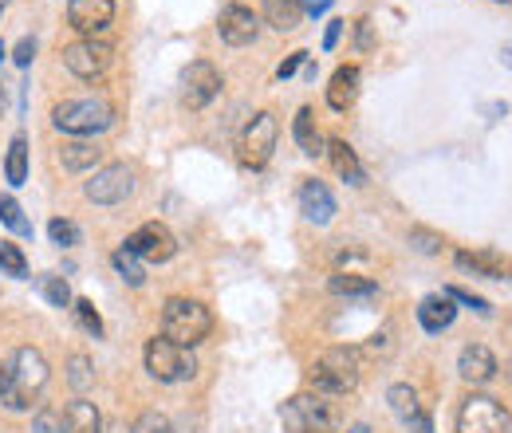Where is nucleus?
Wrapping results in <instances>:
<instances>
[{
	"label": "nucleus",
	"mask_w": 512,
	"mask_h": 433,
	"mask_svg": "<svg viewBox=\"0 0 512 433\" xmlns=\"http://www.w3.org/2000/svg\"><path fill=\"white\" fill-rule=\"evenodd\" d=\"M44 386H48V359L36 347H20L12 355V367H8V382H4V398L0 402L8 410L24 414V410L36 406V398H40Z\"/></svg>",
	"instance_id": "nucleus-1"
},
{
	"label": "nucleus",
	"mask_w": 512,
	"mask_h": 433,
	"mask_svg": "<svg viewBox=\"0 0 512 433\" xmlns=\"http://www.w3.org/2000/svg\"><path fill=\"white\" fill-rule=\"evenodd\" d=\"M99 158H103V150H99L95 142H83V138H75V142H64V146H60V166L71 170V174L99 166Z\"/></svg>",
	"instance_id": "nucleus-24"
},
{
	"label": "nucleus",
	"mask_w": 512,
	"mask_h": 433,
	"mask_svg": "<svg viewBox=\"0 0 512 433\" xmlns=\"http://www.w3.org/2000/svg\"><path fill=\"white\" fill-rule=\"evenodd\" d=\"M4 382H8V371L0 367V398H4Z\"/></svg>",
	"instance_id": "nucleus-45"
},
{
	"label": "nucleus",
	"mask_w": 512,
	"mask_h": 433,
	"mask_svg": "<svg viewBox=\"0 0 512 433\" xmlns=\"http://www.w3.org/2000/svg\"><path fill=\"white\" fill-rule=\"evenodd\" d=\"M130 433H174V422L166 414H158V410H146V414L134 418Z\"/></svg>",
	"instance_id": "nucleus-33"
},
{
	"label": "nucleus",
	"mask_w": 512,
	"mask_h": 433,
	"mask_svg": "<svg viewBox=\"0 0 512 433\" xmlns=\"http://www.w3.org/2000/svg\"><path fill=\"white\" fill-rule=\"evenodd\" d=\"M71 308H75V315H79V323H83V331H87V335L103 339V319H99V311H95L91 300H75Z\"/></svg>",
	"instance_id": "nucleus-34"
},
{
	"label": "nucleus",
	"mask_w": 512,
	"mask_h": 433,
	"mask_svg": "<svg viewBox=\"0 0 512 433\" xmlns=\"http://www.w3.org/2000/svg\"><path fill=\"white\" fill-rule=\"evenodd\" d=\"M446 296L457 300V304H465V308L481 311V315H493V304H489V300H481V296H473V292H465V288H449Z\"/></svg>",
	"instance_id": "nucleus-37"
},
{
	"label": "nucleus",
	"mask_w": 512,
	"mask_h": 433,
	"mask_svg": "<svg viewBox=\"0 0 512 433\" xmlns=\"http://www.w3.org/2000/svg\"><path fill=\"white\" fill-rule=\"evenodd\" d=\"M0 60H4V48H0Z\"/></svg>",
	"instance_id": "nucleus-47"
},
{
	"label": "nucleus",
	"mask_w": 512,
	"mask_h": 433,
	"mask_svg": "<svg viewBox=\"0 0 512 433\" xmlns=\"http://www.w3.org/2000/svg\"><path fill=\"white\" fill-rule=\"evenodd\" d=\"M64 67L71 75H79V79L91 83V79H99L111 67V44H103L95 36H83V40H75V44L64 48Z\"/></svg>",
	"instance_id": "nucleus-9"
},
{
	"label": "nucleus",
	"mask_w": 512,
	"mask_h": 433,
	"mask_svg": "<svg viewBox=\"0 0 512 433\" xmlns=\"http://www.w3.org/2000/svg\"><path fill=\"white\" fill-rule=\"evenodd\" d=\"M48 237H52V245H60V248L79 245V225H75V221H64V217H56V221L48 225Z\"/></svg>",
	"instance_id": "nucleus-35"
},
{
	"label": "nucleus",
	"mask_w": 512,
	"mask_h": 433,
	"mask_svg": "<svg viewBox=\"0 0 512 433\" xmlns=\"http://www.w3.org/2000/svg\"><path fill=\"white\" fill-rule=\"evenodd\" d=\"M0 268H4L8 276H28V260H24L20 245H12V241H0Z\"/></svg>",
	"instance_id": "nucleus-31"
},
{
	"label": "nucleus",
	"mask_w": 512,
	"mask_h": 433,
	"mask_svg": "<svg viewBox=\"0 0 512 433\" xmlns=\"http://www.w3.org/2000/svg\"><path fill=\"white\" fill-rule=\"evenodd\" d=\"M276 138H280V123H276V115L272 111H260L249 119L245 126V134H241V166H249V170H264L268 166V158H272V150H276Z\"/></svg>",
	"instance_id": "nucleus-8"
},
{
	"label": "nucleus",
	"mask_w": 512,
	"mask_h": 433,
	"mask_svg": "<svg viewBox=\"0 0 512 433\" xmlns=\"http://www.w3.org/2000/svg\"><path fill=\"white\" fill-rule=\"evenodd\" d=\"M36 284H40V292H44V300H48L52 308H71V304H75L64 276H40Z\"/></svg>",
	"instance_id": "nucleus-29"
},
{
	"label": "nucleus",
	"mask_w": 512,
	"mask_h": 433,
	"mask_svg": "<svg viewBox=\"0 0 512 433\" xmlns=\"http://www.w3.org/2000/svg\"><path fill=\"white\" fill-rule=\"evenodd\" d=\"M300 213L312 221V225H327L331 217H335V197H331V189L316 182V178H308L304 186H300Z\"/></svg>",
	"instance_id": "nucleus-17"
},
{
	"label": "nucleus",
	"mask_w": 512,
	"mask_h": 433,
	"mask_svg": "<svg viewBox=\"0 0 512 433\" xmlns=\"http://www.w3.org/2000/svg\"><path fill=\"white\" fill-rule=\"evenodd\" d=\"M217 95H221V71H217L213 63L193 60L190 67L182 71V103H186L190 111H201V107H209Z\"/></svg>",
	"instance_id": "nucleus-10"
},
{
	"label": "nucleus",
	"mask_w": 512,
	"mask_h": 433,
	"mask_svg": "<svg viewBox=\"0 0 512 433\" xmlns=\"http://www.w3.org/2000/svg\"><path fill=\"white\" fill-rule=\"evenodd\" d=\"M304 63H308V52H296V56H288V60L280 63V71H276V75H280V79H288V75H296Z\"/></svg>",
	"instance_id": "nucleus-38"
},
{
	"label": "nucleus",
	"mask_w": 512,
	"mask_h": 433,
	"mask_svg": "<svg viewBox=\"0 0 512 433\" xmlns=\"http://www.w3.org/2000/svg\"><path fill=\"white\" fill-rule=\"evenodd\" d=\"M127 248L138 256V260L166 264V260L178 252V241H174V233H170L162 221H146L142 229H134V233L127 237Z\"/></svg>",
	"instance_id": "nucleus-11"
},
{
	"label": "nucleus",
	"mask_w": 512,
	"mask_h": 433,
	"mask_svg": "<svg viewBox=\"0 0 512 433\" xmlns=\"http://www.w3.org/2000/svg\"><path fill=\"white\" fill-rule=\"evenodd\" d=\"M331 292L335 296H375L379 284L371 276H363V272H335L331 276Z\"/></svg>",
	"instance_id": "nucleus-27"
},
{
	"label": "nucleus",
	"mask_w": 512,
	"mask_h": 433,
	"mask_svg": "<svg viewBox=\"0 0 512 433\" xmlns=\"http://www.w3.org/2000/svg\"><path fill=\"white\" fill-rule=\"evenodd\" d=\"M457 264L477 272V276H489V280H512V260L509 256H497V252H457Z\"/></svg>",
	"instance_id": "nucleus-20"
},
{
	"label": "nucleus",
	"mask_w": 512,
	"mask_h": 433,
	"mask_svg": "<svg viewBox=\"0 0 512 433\" xmlns=\"http://www.w3.org/2000/svg\"><path fill=\"white\" fill-rule=\"evenodd\" d=\"M115 20V0H71L67 4V24L79 36H99Z\"/></svg>",
	"instance_id": "nucleus-14"
},
{
	"label": "nucleus",
	"mask_w": 512,
	"mask_h": 433,
	"mask_svg": "<svg viewBox=\"0 0 512 433\" xmlns=\"http://www.w3.org/2000/svg\"><path fill=\"white\" fill-rule=\"evenodd\" d=\"M386 402H390V414L402 422V426H410L418 414H422V402H418V390L410 386V382H394L390 390H386Z\"/></svg>",
	"instance_id": "nucleus-23"
},
{
	"label": "nucleus",
	"mask_w": 512,
	"mask_h": 433,
	"mask_svg": "<svg viewBox=\"0 0 512 433\" xmlns=\"http://www.w3.org/2000/svg\"><path fill=\"white\" fill-rule=\"evenodd\" d=\"M410 433H434V422H430V414H426V410L410 422Z\"/></svg>",
	"instance_id": "nucleus-41"
},
{
	"label": "nucleus",
	"mask_w": 512,
	"mask_h": 433,
	"mask_svg": "<svg viewBox=\"0 0 512 433\" xmlns=\"http://www.w3.org/2000/svg\"><path fill=\"white\" fill-rule=\"evenodd\" d=\"M52 126L75 138H87V134L115 126V107L107 99H67L52 107Z\"/></svg>",
	"instance_id": "nucleus-3"
},
{
	"label": "nucleus",
	"mask_w": 512,
	"mask_h": 433,
	"mask_svg": "<svg viewBox=\"0 0 512 433\" xmlns=\"http://www.w3.org/2000/svg\"><path fill=\"white\" fill-rule=\"evenodd\" d=\"M67 382H71L75 390H87V386L95 382V371H91V359H87V355H71V363H67Z\"/></svg>",
	"instance_id": "nucleus-32"
},
{
	"label": "nucleus",
	"mask_w": 512,
	"mask_h": 433,
	"mask_svg": "<svg viewBox=\"0 0 512 433\" xmlns=\"http://www.w3.org/2000/svg\"><path fill=\"white\" fill-rule=\"evenodd\" d=\"M457 433H512V418L497 398L469 394L457 410Z\"/></svg>",
	"instance_id": "nucleus-6"
},
{
	"label": "nucleus",
	"mask_w": 512,
	"mask_h": 433,
	"mask_svg": "<svg viewBox=\"0 0 512 433\" xmlns=\"http://www.w3.org/2000/svg\"><path fill=\"white\" fill-rule=\"evenodd\" d=\"M12 60L20 63V67H28V63L36 60V44H32V40H20V44H16V56H12Z\"/></svg>",
	"instance_id": "nucleus-39"
},
{
	"label": "nucleus",
	"mask_w": 512,
	"mask_h": 433,
	"mask_svg": "<svg viewBox=\"0 0 512 433\" xmlns=\"http://www.w3.org/2000/svg\"><path fill=\"white\" fill-rule=\"evenodd\" d=\"M335 394H296L292 402L280 406V422L292 433H327L339 422V406L331 402Z\"/></svg>",
	"instance_id": "nucleus-4"
},
{
	"label": "nucleus",
	"mask_w": 512,
	"mask_h": 433,
	"mask_svg": "<svg viewBox=\"0 0 512 433\" xmlns=\"http://www.w3.org/2000/svg\"><path fill=\"white\" fill-rule=\"evenodd\" d=\"M60 433H103L99 406L95 402H83V398L67 402L64 410H60Z\"/></svg>",
	"instance_id": "nucleus-18"
},
{
	"label": "nucleus",
	"mask_w": 512,
	"mask_h": 433,
	"mask_svg": "<svg viewBox=\"0 0 512 433\" xmlns=\"http://www.w3.org/2000/svg\"><path fill=\"white\" fill-rule=\"evenodd\" d=\"M410 245L418 248L422 256H438L442 252V237L430 233V229H410Z\"/></svg>",
	"instance_id": "nucleus-36"
},
{
	"label": "nucleus",
	"mask_w": 512,
	"mask_h": 433,
	"mask_svg": "<svg viewBox=\"0 0 512 433\" xmlns=\"http://www.w3.org/2000/svg\"><path fill=\"white\" fill-rule=\"evenodd\" d=\"M375 44V36H371V20H359V48L367 52Z\"/></svg>",
	"instance_id": "nucleus-42"
},
{
	"label": "nucleus",
	"mask_w": 512,
	"mask_h": 433,
	"mask_svg": "<svg viewBox=\"0 0 512 433\" xmlns=\"http://www.w3.org/2000/svg\"><path fill=\"white\" fill-rule=\"evenodd\" d=\"M146 371L154 374L158 382H186V378H193V355L186 351V347H178V343H170L166 335L158 339H150L146 343Z\"/></svg>",
	"instance_id": "nucleus-7"
},
{
	"label": "nucleus",
	"mask_w": 512,
	"mask_h": 433,
	"mask_svg": "<svg viewBox=\"0 0 512 433\" xmlns=\"http://www.w3.org/2000/svg\"><path fill=\"white\" fill-rule=\"evenodd\" d=\"M83 193L95 205H123L134 193V174H130L127 166H103V170L91 174V182L83 186Z\"/></svg>",
	"instance_id": "nucleus-12"
},
{
	"label": "nucleus",
	"mask_w": 512,
	"mask_h": 433,
	"mask_svg": "<svg viewBox=\"0 0 512 433\" xmlns=\"http://www.w3.org/2000/svg\"><path fill=\"white\" fill-rule=\"evenodd\" d=\"M453 319H457V308H453V300H449L446 292H434V296H426V300L418 304V323H422V331H430V335H442Z\"/></svg>",
	"instance_id": "nucleus-19"
},
{
	"label": "nucleus",
	"mask_w": 512,
	"mask_h": 433,
	"mask_svg": "<svg viewBox=\"0 0 512 433\" xmlns=\"http://www.w3.org/2000/svg\"><path fill=\"white\" fill-rule=\"evenodd\" d=\"M0 221H4L16 237H32V221L24 217V209H20L16 197H0Z\"/></svg>",
	"instance_id": "nucleus-28"
},
{
	"label": "nucleus",
	"mask_w": 512,
	"mask_h": 433,
	"mask_svg": "<svg viewBox=\"0 0 512 433\" xmlns=\"http://www.w3.org/2000/svg\"><path fill=\"white\" fill-rule=\"evenodd\" d=\"M217 32H221L225 44L245 48V44H253L256 36H260V16H256L253 8H245V4H225L221 16H217Z\"/></svg>",
	"instance_id": "nucleus-13"
},
{
	"label": "nucleus",
	"mask_w": 512,
	"mask_h": 433,
	"mask_svg": "<svg viewBox=\"0 0 512 433\" xmlns=\"http://www.w3.org/2000/svg\"><path fill=\"white\" fill-rule=\"evenodd\" d=\"M209 331H213V315H209L205 304H197V300L174 296V300L166 304V311H162V335H166L170 343L186 347V351H193L197 343H205Z\"/></svg>",
	"instance_id": "nucleus-2"
},
{
	"label": "nucleus",
	"mask_w": 512,
	"mask_h": 433,
	"mask_svg": "<svg viewBox=\"0 0 512 433\" xmlns=\"http://www.w3.org/2000/svg\"><path fill=\"white\" fill-rule=\"evenodd\" d=\"M0 107H4V91H0Z\"/></svg>",
	"instance_id": "nucleus-46"
},
{
	"label": "nucleus",
	"mask_w": 512,
	"mask_h": 433,
	"mask_svg": "<svg viewBox=\"0 0 512 433\" xmlns=\"http://www.w3.org/2000/svg\"><path fill=\"white\" fill-rule=\"evenodd\" d=\"M327 158H331V166H335V174H339L343 182L363 186V162H359V154H355L343 138H331V142H327Z\"/></svg>",
	"instance_id": "nucleus-21"
},
{
	"label": "nucleus",
	"mask_w": 512,
	"mask_h": 433,
	"mask_svg": "<svg viewBox=\"0 0 512 433\" xmlns=\"http://www.w3.org/2000/svg\"><path fill=\"white\" fill-rule=\"evenodd\" d=\"M111 260H115V268H119V276H123L127 284H134V288H138V284L146 280V276H142V260H138V256H134V252H130L127 245L119 248V252H115Z\"/></svg>",
	"instance_id": "nucleus-30"
},
{
	"label": "nucleus",
	"mask_w": 512,
	"mask_h": 433,
	"mask_svg": "<svg viewBox=\"0 0 512 433\" xmlns=\"http://www.w3.org/2000/svg\"><path fill=\"white\" fill-rule=\"evenodd\" d=\"M4 178H8V186H24V182H28V138H24V134H16L12 146H8Z\"/></svg>",
	"instance_id": "nucleus-26"
},
{
	"label": "nucleus",
	"mask_w": 512,
	"mask_h": 433,
	"mask_svg": "<svg viewBox=\"0 0 512 433\" xmlns=\"http://www.w3.org/2000/svg\"><path fill=\"white\" fill-rule=\"evenodd\" d=\"M343 24H347V20H331V24H327V36H323V48H327V52L339 44V36H343Z\"/></svg>",
	"instance_id": "nucleus-40"
},
{
	"label": "nucleus",
	"mask_w": 512,
	"mask_h": 433,
	"mask_svg": "<svg viewBox=\"0 0 512 433\" xmlns=\"http://www.w3.org/2000/svg\"><path fill=\"white\" fill-rule=\"evenodd\" d=\"M359 374H363V363L355 347H331L312 367V386L320 394H347L359 386Z\"/></svg>",
	"instance_id": "nucleus-5"
},
{
	"label": "nucleus",
	"mask_w": 512,
	"mask_h": 433,
	"mask_svg": "<svg viewBox=\"0 0 512 433\" xmlns=\"http://www.w3.org/2000/svg\"><path fill=\"white\" fill-rule=\"evenodd\" d=\"M300 8H304V12H312V16H323V12L331 8V0H300Z\"/></svg>",
	"instance_id": "nucleus-43"
},
{
	"label": "nucleus",
	"mask_w": 512,
	"mask_h": 433,
	"mask_svg": "<svg viewBox=\"0 0 512 433\" xmlns=\"http://www.w3.org/2000/svg\"><path fill=\"white\" fill-rule=\"evenodd\" d=\"M264 20L276 32H292V28H300L304 8H300V0H264Z\"/></svg>",
	"instance_id": "nucleus-25"
},
{
	"label": "nucleus",
	"mask_w": 512,
	"mask_h": 433,
	"mask_svg": "<svg viewBox=\"0 0 512 433\" xmlns=\"http://www.w3.org/2000/svg\"><path fill=\"white\" fill-rule=\"evenodd\" d=\"M501 56H505V67H512V44H505V52H501Z\"/></svg>",
	"instance_id": "nucleus-44"
},
{
	"label": "nucleus",
	"mask_w": 512,
	"mask_h": 433,
	"mask_svg": "<svg viewBox=\"0 0 512 433\" xmlns=\"http://www.w3.org/2000/svg\"><path fill=\"white\" fill-rule=\"evenodd\" d=\"M359 83H363V71H359L355 63L335 67L331 87H327V107H331V111H347V107H355V99H359Z\"/></svg>",
	"instance_id": "nucleus-16"
},
{
	"label": "nucleus",
	"mask_w": 512,
	"mask_h": 433,
	"mask_svg": "<svg viewBox=\"0 0 512 433\" xmlns=\"http://www.w3.org/2000/svg\"><path fill=\"white\" fill-rule=\"evenodd\" d=\"M457 374H461L469 386H485V382H493V378H497V355H493L489 347L473 343V347H465V351H461V359H457Z\"/></svg>",
	"instance_id": "nucleus-15"
},
{
	"label": "nucleus",
	"mask_w": 512,
	"mask_h": 433,
	"mask_svg": "<svg viewBox=\"0 0 512 433\" xmlns=\"http://www.w3.org/2000/svg\"><path fill=\"white\" fill-rule=\"evenodd\" d=\"M292 134H296V142H300V150H304L308 158L327 154V142H323V134L316 130V115H312V107H300V111H296Z\"/></svg>",
	"instance_id": "nucleus-22"
}]
</instances>
